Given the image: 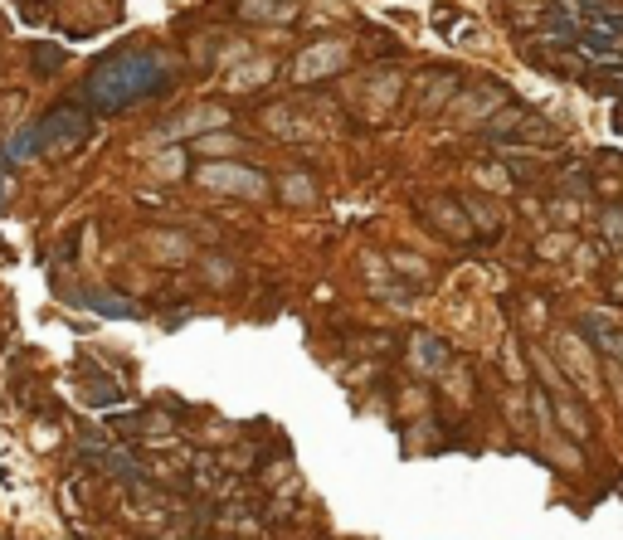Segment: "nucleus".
I'll return each mask as SVG.
<instances>
[{
  "mask_svg": "<svg viewBox=\"0 0 623 540\" xmlns=\"http://www.w3.org/2000/svg\"><path fill=\"white\" fill-rule=\"evenodd\" d=\"M161 88H166V69L156 64V54H117L112 64H103V69L93 73L88 98L103 112H117V108H127V103H137V98L161 93Z\"/></svg>",
  "mask_w": 623,
  "mask_h": 540,
  "instance_id": "nucleus-1",
  "label": "nucleus"
},
{
  "mask_svg": "<svg viewBox=\"0 0 623 540\" xmlns=\"http://www.w3.org/2000/svg\"><path fill=\"white\" fill-rule=\"evenodd\" d=\"M83 137H88V117L74 108H54L49 122L39 127V142L44 146H78Z\"/></svg>",
  "mask_w": 623,
  "mask_h": 540,
  "instance_id": "nucleus-2",
  "label": "nucleus"
}]
</instances>
